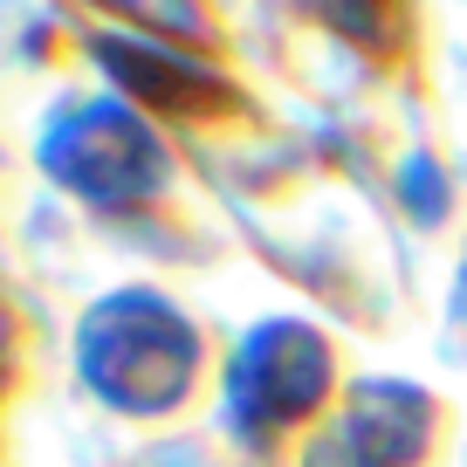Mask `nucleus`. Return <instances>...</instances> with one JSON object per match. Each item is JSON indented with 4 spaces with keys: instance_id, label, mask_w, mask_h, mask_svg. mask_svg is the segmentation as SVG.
I'll return each mask as SVG.
<instances>
[{
    "instance_id": "0eeeda50",
    "label": "nucleus",
    "mask_w": 467,
    "mask_h": 467,
    "mask_svg": "<svg viewBox=\"0 0 467 467\" xmlns=\"http://www.w3.org/2000/svg\"><path fill=\"white\" fill-rule=\"evenodd\" d=\"M97 7H110V15L138 21V28L165 35V42H213V21H206L200 0H97Z\"/></svg>"
},
{
    "instance_id": "20e7f679",
    "label": "nucleus",
    "mask_w": 467,
    "mask_h": 467,
    "mask_svg": "<svg viewBox=\"0 0 467 467\" xmlns=\"http://www.w3.org/2000/svg\"><path fill=\"white\" fill-rule=\"evenodd\" d=\"M103 69L131 89V103H151V110H172V117H213V110H234V89L220 83L206 62H186V56H165V48H145V42H97Z\"/></svg>"
},
{
    "instance_id": "7ed1b4c3",
    "label": "nucleus",
    "mask_w": 467,
    "mask_h": 467,
    "mask_svg": "<svg viewBox=\"0 0 467 467\" xmlns=\"http://www.w3.org/2000/svg\"><path fill=\"white\" fill-rule=\"evenodd\" d=\"M323 392H330V350L309 323H268L234 358V420H248L254 433L309 420Z\"/></svg>"
},
{
    "instance_id": "423d86ee",
    "label": "nucleus",
    "mask_w": 467,
    "mask_h": 467,
    "mask_svg": "<svg viewBox=\"0 0 467 467\" xmlns=\"http://www.w3.org/2000/svg\"><path fill=\"white\" fill-rule=\"evenodd\" d=\"M317 7L337 35H350L371 56H392L406 42V0H317Z\"/></svg>"
},
{
    "instance_id": "39448f33",
    "label": "nucleus",
    "mask_w": 467,
    "mask_h": 467,
    "mask_svg": "<svg viewBox=\"0 0 467 467\" xmlns=\"http://www.w3.org/2000/svg\"><path fill=\"white\" fill-rule=\"evenodd\" d=\"M426 399L406 385H365L350 399V447L365 453V467H406L426 447Z\"/></svg>"
},
{
    "instance_id": "6e6552de",
    "label": "nucleus",
    "mask_w": 467,
    "mask_h": 467,
    "mask_svg": "<svg viewBox=\"0 0 467 467\" xmlns=\"http://www.w3.org/2000/svg\"><path fill=\"white\" fill-rule=\"evenodd\" d=\"M0 337H7V330H0Z\"/></svg>"
},
{
    "instance_id": "f257e3e1",
    "label": "nucleus",
    "mask_w": 467,
    "mask_h": 467,
    "mask_svg": "<svg viewBox=\"0 0 467 467\" xmlns=\"http://www.w3.org/2000/svg\"><path fill=\"white\" fill-rule=\"evenodd\" d=\"M200 337L159 296H110L83 323V379L124 412H165L192 392Z\"/></svg>"
},
{
    "instance_id": "f03ea898",
    "label": "nucleus",
    "mask_w": 467,
    "mask_h": 467,
    "mask_svg": "<svg viewBox=\"0 0 467 467\" xmlns=\"http://www.w3.org/2000/svg\"><path fill=\"white\" fill-rule=\"evenodd\" d=\"M48 172L97 206H138L165 186V145L124 103H83L48 131Z\"/></svg>"
}]
</instances>
